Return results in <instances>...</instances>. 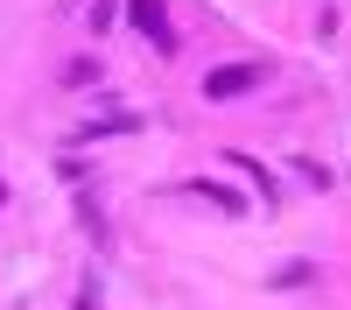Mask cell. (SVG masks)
<instances>
[{"mask_svg":"<svg viewBox=\"0 0 351 310\" xmlns=\"http://www.w3.org/2000/svg\"><path fill=\"white\" fill-rule=\"evenodd\" d=\"M253 85H267V64H218V71H204V99H239L253 92Z\"/></svg>","mask_w":351,"mask_h":310,"instance_id":"6da1fadb","label":"cell"},{"mask_svg":"<svg viewBox=\"0 0 351 310\" xmlns=\"http://www.w3.org/2000/svg\"><path fill=\"white\" fill-rule=\"evenodd\" d=\"M127 21L148 36L155 49H176V28H169V0H127Z\"/></svg>","mask_w":351,"mask_h":310,"instance_id":"7a4b0ae2","label":"cell"},{"mask_svg":"<svg viewBox=\"0 0 351 310\" xmlns=\"http://www.w3.org/2000/svg\"><path fill=\"white\" fill-rule=\"evenodd\" d=\"M141 127V113H106V120H84L77 141H106V134H134Z\"/></svg>","mask_w":351,"mask_h":310,"instance_id":"3957f363","label":"cell"},{"mask_svg":"<svg viewBox=\"0 0 351 310\" xmlns=\"http://www.w3.org/2000/svg\"><path fill=\"white\" fill-rule=\"evenodd\" d=\"M190 197H211L218 212H246V197H239V190H225V184H211V177H197V184H190Z\"/></svg>","mask_w":351,"mask_h":310,"instance_id":"277c9868","label":"cell"},{"mask_svg":"<svg viewBox=\"0 0 351 310\" xmlns=\"http://www.w3.org/2000/svg\"><path fill=\"white\" fill-rule=\"evenodd\" d=\"M316 282V261H281L274 268V289H309Z\"/></svg>","mask_w":351,"mask_h":310,"instance_id":"5b68a950","label":"cell"},{"mask_svg":"<svg viewBox=\"0 0 351 310\" xmlns=\"http://www.w3.org/2000/svg\"><path fill=\"white\" fill-rule=\"evenodd\" d=\"M225 162H232V169H246V177H253V190H260V197L274 205V177H267V169H260L253 155H225Z\"/></svg>","mask_w":351,"mask_h":310,"instance_id":"8992f818","label":"cell"},{"mask_svg":"<svg viewBox=\"0 0 351 310\" xmlns=\"http://www.w3.org/2000/svg\"><path fill=\"white\" fill-rule=\"evenodd\" d=\"M64 78H71V85H92V78H99V56H77V64H71Z\"/></svg>","mask_w":351,"mask_h":310,"instance_id":"52a82bcc","label":"cell"},{"mask_svg":"<svg viewBox=\"0 0 351 310\" xmlns=\"http://www.w3.org/2000/svg\"><path fill=\"white\" fill-rule=\"evenodd\" d=\"M0 205H8V184H0Z\"/></svg>","mask_w":351,"mask_h":310,"instance_id":"ba28073f","label":"cell"}]
</instances>
